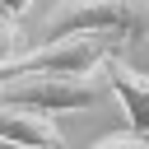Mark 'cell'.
<instances>
[{
	"label": "cell",
	"instance_id": "obj_1",
	"mask_svg": "<svg viewBox=\"0 0 149 149\" xmlns=\"http://www.w3.org/2000/svg\"><path fill=\"white\" fill-rule=\"evenodd\" d=\"M79 33L144 42L149 0H56L51 14L42 19V42H61V37H79Z\"/></svg>",
	"mask_w": 149,
	"mask_h": 149
},
{
	"label": "cell",
	"instance_id": "obj_3",
	"mask_svg": "<svg viewBox=\"0 0 149 149\" xmlns=\"http://www.w3.org/2000/svg\"><path fill=\"white\" fill-rule=\"evenodd\" d=\"M0 144H9V149H61L65 130H61V121H51L42 112L0 102Z\"/></svg>",
	"mask_w": 149,
	"mask_h": 149
},
{
	"label": "cell",
	"instance_id": "obj_5",
	"mask_svg": "<svg viewBox=\"0 0 149 149\" xmlns=\"http://www.w3.org/2000/svg\"><path fill=\"white\" fill-rule=\"evenodd\" d=\"M88 149H149V140H140L135 130H116V135H102V140H93Z\"/></svg>",
	"mask_w": 149,
	"mask_h": 149
},
{
	"label": "cell",
	"instance_id": "obj_6",
	"mask_svg": "<svg viewBox=\"0 0 149 149\" xmlns=\"http://www.w3.org/2000/svg\"><path fill=\"white\" fill-rule=\"evenodd\" d=\"M28 9H33V0H0V14H5V19H14V23H19Z\"/></svg>",
	"mask_w": 149,
	"mask_h": 149
},
{
	"label": "cell",
	"instance_id": "obj_4",
	"mask_svg": "<svg viewBox=\"0 0 149 149\" xmlns=\"http://www.w3.org/2000/svg\"><path fill=\"white\" fill-rule=\"evenodd\" d=\"M102 74H107V88L116 93L130 130H135L140 140H149V74L135 70V65H126L121 56H112V61L102 65Z\"/></svg>",
	"mask_w": 149,
	"mask_h": 149
},
{
	"label": "cell",
	"instance_id": "obj_2",
	"mask_svg": "<svg viewBox=\"0 0 149 149\" xmlns=\"http://www.w3.org/2000/svg\"><path fill=\"white\" fill-rule=\"evenodd\" d=\"M102 98V79H65V74H37V79H14L0 84V102L9 107H28L56 121V112H84Z\"/></svg>",
	"mask_w": 149,
	"mask_h": 149
}]
</instances>
